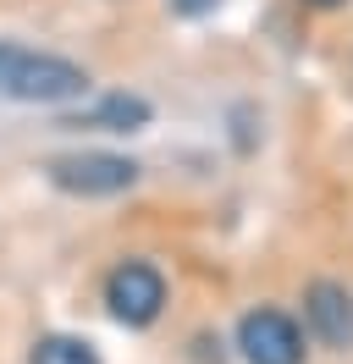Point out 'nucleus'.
Listing matches in <instances>:
<instances>
[{"label": "nucleus", "instance_id": "nucleus-1", "mask_svg": "<svg viewBox=\"0 0 353 364\" xmlns=\"http://www.w3.org/2000/svg\"><path fill=\"white\" fill-rule=\"evenodd\" d=\"M88 89H94L88 67L66 61L56 50L0 39V100H11V105H72Z\"/></svg>", "mask_w": 353, "mask_h": 364}, {"label": "nucleus", "instance_id": "nucleus-2", "mask_svg": "<svg viewBox=\"0 0 353 364\" xmlns=\"http://www.w3.org/2000/svg\"><path fill=\"white\" fill-rule=\"evenodd\" d=\"M44 177L72 199H116L138 182V160L110 155V149H83V155H56L44 166Z\"/></svg>", "mask_w": 353, "mask_h": 364}, {"label": "nucleus", "instance_id": "nucleus-3", "mask_svg": "<svg viewBox=\"0 0 353 364\" xmlns=\"http://www.w3.org/2000/svg\"><path fill=\"white\" fill-rule=\"evenodd\" d=\"M105 309H110V320L127 326V331L154 326L160 309H166V276L154 271L149 259H122V265L105 276Z\"/></svg>", "mask_w": 353, "mask_h": 364}, {"label": "nucleus", "instance_id": "nucleus-4", "mask_svg": "<svg viewBox=\"0 0 353 364\" xmlns=\"http://www.w3.org/2000/svg\"><path fill=\"white\" fill-rule=\"evenodd\" d=\"M238 353H243V364H304V353H309L304 326L287 309L260 304V309H248L238 320Z\"/></svg>", "mask_w": 353, "mask_h": 364}, {"label": "nucleus", "instance_id": "nucleus-5", "mask_svg": "<svg viewBox=\"0 0 353 364\" xmlns=\"http://www.w3.org/2000/svg\"><path fill=\"white\" fill-rule=\"evenodd\" d=\"M304 320L326 348H353V293L342 282H309L304 287Z\"/></svg>", "mask_w": 353, "mask_h": 364}, {"label": "nucleus", "instance_id": "nucleus-6", "mask_svg": "<svg viewBox=\"0 0 353 364\" xmlns=\"http://www.w3.org/2000/svg\"><path fill=\"white\" fill-rule=\"evenodd\" d=\"M83 122L88 127H105V133H138V127L149 122V100H138V94H110V100H100Z\"/></svg>", "mask_w": 353, "mask_h": 364}, {"label": "nucleus", "instance_id": "nucleus-7", "mask_svg": "<svg viewBox=\"0 0 353 364\" xmlns=\"http://www.w3.org/2000/svg\"><path fill=\"white\" fill-rule=\"evenodd\" d=\"M28 364H100V353L88 348L83 337H66V331H50V337L33 342Z\"/></svg>", "mask_w": 353, "mask_h": 364}, {"label": "nucleus", "instance_id": "nucleus-8", "mask_svg": "<svg viewBox=\"0 0 353 364\" xmlns=\"http://www.w3.org/2000/svg\"><path fill=\"white\" fill-rule=\"evenodd\" d=\"M176 11H210V6H216V0H172Z\"/></svg>", "mask_w": 353, "mask_h": 364}, {"label": "nucleus", "instance_id": "nucleus-9", "mask_svg": "<svg viewBox=\"0 0 353 364\" xmlns=\"http://www.w3.org/2000/svg\"><path fill=\"white\" fill-rule=\"evenodd\" d=\"M309 6H320V11H331V6H342V0H309Z\"/></svg>", "mask_w": 353, "mask_h": 364}]
</instances>
